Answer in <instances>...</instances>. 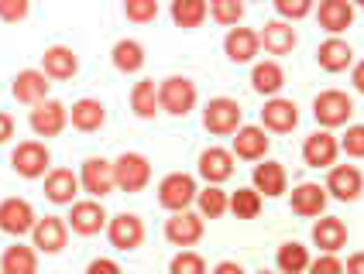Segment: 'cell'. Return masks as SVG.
Returning <instances> with one entry per match:
<instances>
[{
  "label": "cell",
  "mask_w": 364,
  "mask_h": 274,
  "mask_svg": "<svg viewBox=\"0 0 364 274\" xmlns=\"http://www.w3.org/2000/svg\"><path fill=\"white\" fill-rule=\"evenodd\" d=\"M217 271H220V274H241V264H234V261H223V264H217Z\"/></svg>",
  "instance_id": "cell-49"
},
{
  "label": "cell",
  "mask_w": 364,
  "mask_h": 274,
  "mask_svg": "<svg viewBox=\"0 0 364 274\" xmlns=\"http://www.w3.org/2000/svg\"><path fill=\"white\" fill-rule=\"evenodd\" d=\"M326 209V185L303 182L299 189H292V213L296 216H320Z\"/></svg>",
  "instance_id": "cell-23"
},
{
  "label": "cell",
  "mask_w": 364,
  "mask_h": 274,
  "mask_svg": "<svg viewBox=\"0 0 364 274\" xmlns=\"http://www.w3.org/2000/svg\"><path fill=\"white\" fill-rule=\"evenodd\" d=\"M7 137H14V120H11V114H0V144Z\"/></svg>",
  "instance_id": "cell-46"
},
{
  "label": "cell",
  "mask_w": 364,
  "mask_h": 274,
  "mask_svg": "<svg viewBox=\"0 0 364 274\" xmlns=\"http://www.w3.org/2000/svg\"><path fill=\"white\" fill-rule=\"evenodd\" d=\"M31 236H35V247L41 254H59L69 240V223L59 219V216H45V219H35L31 226Z\"/></svg>",
  "instance_id": "cell-12"
},
{
  "label": "cell",
  "mask_w": 364,
  "mask_h": 274,
  "mask_svg": "<svg viewBox=\"0 0 364 274\" xmlns=\"http://www.w3.org/2000/svg\"><path fill=\"white\" fill-rule=\"evenodd\" d=\"M350 59H354V52L341 38H326L320 45V52H316V62H320V69H326V72H344L347 65H350Z\"/></svg>",
  "instance_id": "cell-30"
},
{
  "label": "cell",
  "mask_w": 364,
  "mask_h": 274,
  "mask_svg": "<svg viewBox=\"0 0 364 274\" xmlns=\"http://www.w3.org/2000/svg\"><path fill=\"white\" fill-rule=\"evenodd\" d=\"M210 14V4L206 0H172V21L179 24V28H200L203 21Z\"/></svg>",
  "instance_id": "cell-32"
},
{
  "label": "cell",
  "mask_w": 364,
  "mask_h": 274,
  "mask_svg": "<svg viewBox=\"0 0 364 274\" xmlns=\"http://www.w3.org/2000/svg\"><path fill=\"white\" fill-rule=\"evenodd\" d=\"M80 185L90 192V196H110L114 189H117V182H114V165L110 161H103V158H86L82 161V175H80Z\"/></svg>",
  "instance_id": "cell-10"
},
{
  "label": "cell",
  "mask_w": 364,
  "mask_h": 274,
  "mask_svg": "<svg viewBox=\"0 0 364 274\" xmlns=\"http://www.w3.org/2000/svg\"><path fill=\"white\" fill-rule=\"evenodd\" d=\"M114 65L121 69V72H138L144 65V48L138 45V41H131V38H124V41H117L114 45Z\"/></svg>",
  "instance_id": "cell-35"
},
{
  "label": "cell",
  "mask_w": 364,
  "mask_h": 274,
  "mask_svg": "<svg viewBox=\"0 0 364 274\" xmlns=\"http://www.w3.org/2000/svg\"><path fill=\"white\" fill-rule=\"evenodd\" d=\"M100 271H107V274H117L121 271V264H114V261H90V274H100Z\"/></svg>",
  "instance_id": "cell-45"
},
{
  "label": "cell",
  "mask_w": 364,
  "mask_h": 274,
  "mask_svg": "<svg viewBox=\"0 0 364 274\" xmlns=\"http://www.w3.org/2000/svg\"><path fill=\"white\" fill-rule=\"evenodd\" d=\"M114 182L121 192H141L144 185L151 182V165L144 155H121L114 161Z\"/></svg>",
  "instance_id": "cell-4"
},
{
  "label": "cell",
  "mask_w": 364,
  "mask_h": 274,
  "mask_svg": "<svg viewBox=\"0 0 364 274\" xmlns=\"http://www.w3.org/2000/svg\"><path fill=\"white\" fill-rule=\"evenodd\" d=\"M103 223H107V213H103L100 202H73V213H69L73 234L93 236L103 230Z\"/></svg>",
  "instance_id": "cell-19"
},
{
  "label": "cell",
  "mask_w": 364,
  "mask_h": 274,
  "mask_svg": "<svg viewBox=\"0 0 364 274\" xmlns=\"http://www.w3.org/2000/svg\"><path fill=\"white\" fill-rule=\"evenodd\" d=\"M196 182L193 175H186V172H172V175L162 178V185H159V202H162L165 209H189V202H196Z\"/></svg>",
  "instance_id": "cell-5"
},
{
  "label": "cell",
  "mask_w": 364,
  "mask_h": 274,
  "mask_svg": "<svg viewBox=\"0 0 364 274\" xmlns=\"http://www.w3.org/2000/svg\"><path fill=\"white\" fill-rule=\"evenodd\" d=\"M255 189L262 192V196H268V199H279L285 192V168L279 165V161H264V165H258L255 168Z\"/></svg>",
  "instance_id": "cell-28"
},
{
  "label": "cell",
  "mask_w": 364,
  "mask_h": 274,
  "mask_svg": "<svg viewBox=\"0 0 364 274\" xmlns=\"http://www.w3.org/2000/svg\"><path fill=\"white\" fill-rule=\"evenodd\" d=\"M258 48H262V38H258V31H251V28H230L227 31V38H223V52H227V59L230 62H251L258 55Z\"/></svg>",
  "instance_id": "cell-16"
},
{
  "label": "cell",
  "mask_w": 364,
  "mask_h": 274,
  "mask_svg": "<svg viewBox=\"0 0 364 274\" xmlns=\"http://www.w3.org/2000/svg\"><path fill=\"white\" fill-rule=\"evenodd\" d=\"M354 4H358V7H364V0H354Z\"/></svg>",
  "instance_id": "cell-50"
},
{
  "label": "cell",
  "mask_w": 364,
  "mask_h": 274,
  "mask_svg": "<svg viewBox=\"0 0 364 274\" xmlns=\"http://www.w3.org/2000/svg\"><path fill=\"white\" fill-rule=\"evenodd\" d=\"M350 114H354V103L341 89H326V93L313 99V117H316L320 127H344Z\"/></svg>",
  "instance_id": "cell-3"
},
{
  "label": "cell",
  "mask_w": 364,
  "mask_h": 274,
  "mask_svg": "<svg viewBox=\"0 0 364 274\" xmlns=\"http://www.w3.org/2000/svg\"><path fill=\"white\" fill-rule=\"evenodd\" d=\"M268 151V137H264V127H237V137H234V155L244 158V161H258Z\"/></svg>",
  "instance_id": "cell-27"
},
{
  "label": "cell",
  "mask_w": 364,
  "mask_h": 274,
  "mask_svg": "<svg viewBox=\"0 0 364 274\" xmlns=\"http://www.w3.org/2000/svg\"><path fill=\"white\" fill-rule=\"evenodd\" d=\"M196 202H200V213L210 216V219H217V216L227 213V206H230V199H227V192H223L220 185H206L203 192H196Z\"/></svg>",
  "instance_id": "cell-37"
},
{
  "label": "cell",
  "mask_w": 364,
  "mask_h": 274,
  "mask_svg": "<svg viewBox=\"0 0 364 274\" xmlns=\"http://www.w3.org/2000/svg\"><path fill=\"white\" fill-rule=\"evenodd\" d=\"M262 124H264V131L289 134V131L299 124V110H296V103H292V99L272 97L268 103H264V110H262Z\"/></svg>",
  "instance_id": "cell-15"
},
{
  "label": "cell",
  "mask_w": 364,
  "mask_h": 274,
  "mask_svg": "<svg viewBox=\"0 0 364 274\" xmlns=\"http://www.w3.org/2000/svg\"><path fill=\"white\" fill-rule=\"evenodd\" d=\"M350 82H354V89H358V93H364V62H358V65H354V76H350Z\"/></svg>",
  "instance_id": "cell-48"
},
{
  "label": "cell",
  "mask_w": 364,
  "mask_h": 274,
  "mask_svg": "<svg viewBox=\"0 0 364 274\" xmlns=\"http://www.w3.org/2000/svg\"><path fill=\"white\" fill-rule=\"evenodd\" d=\"M364 189V178L361 172L354 168V165H333L330 168V178H326V192L333 199H341V202H354V199L361 196Z\"/></svg>",
  "instance_id": "cell-13"
},
{
  "label": "cell",
  "mask_w": 364,
  "mask_h": 274,
  "mask_svg": "<svg viewBox=\"0 0 364 274\" xmlns=\"http://www.w3.org/2000/svg\"><path fill=\"white\" fill-rule=\"evenodd\" d=\"M244 120V110L237 99L230 97H217L206 103V110H203V127L210 131V134H237V127H241Z\"/></svg>",
  "instance_id": "cell-1"
},
{
  "label": "cell",
  "mask_w": 364,
  "mask_h": 274,
  "mask_svg": "<svg viewBox=\"0 0 364 274\" xmlns=\"http://www.w3.org/2000/svg\"><path fill=\"white\" fill-rule=\"evenodd\" d=\"M45 196L52 199L55 206H73V199L80 196V178L73 175L69 168H55L45 178Z\"/></svg>",
  "instance_id": "cell-20"
},
{
  "label": "cell",
  "mask_w": 364,
  "mask_h": 274,
  "mask_svg": "<svg viewBox=\"0 0 364 274\" xmlns=\"http://www.w3.org/2000/svg\"><path fill=\"white\" fill-rule=\"evenodd\" d=\"M159 86H155V79H141L138 86H134V93H131V110L138 114L141 120H155L159 114Z\"/></svg>",
  "instance_id": "cell-31"
},
{
  "label": "cell",
  "mask_w": 364,
  "mask_h": 274,
  "mask_svg": "<svg viewBox=\"0 0 364 274\" xmlns=\"http://www.w3.org/2000/svg\"><path fill=\"white\" fill-rule=\"evenodd\" d=\"M200 175L213 185H220L227 178L234 175V155L223 151V148H206L200 155Z\"/></svg>",
  "instance_id": "cell-21"
},
{
  "label": "cell",
  "mask_w": 364,
  "mask_h": 274,
  "mask_svg": "<svg viewBox=\"0 0 364 274\" xmlns=\"http://www.w3.org/2000/svg\"><path fill=\"white\" fill-rule=\"evenodd\" d=\"M275 11H279L285 21H299L313 11V0H275Z\"/></svg>",
  "instance_id": "cell-41"
},
{
  "label": "cell",
  "mask_w": 364,
  "mask_h": 274,
  "mask_svg": "<svg viewBox=\"0 0 364 274\" xmlns=\"http://www.w3.org/2000/svg\"><path fill=\"white\" fill-rule=\"evenodd\" d=\"M341 148H344L350 158H364V124L347 127V134H344V141H341Z\"/></svg>",
  "instance_id": "cell-43"
},
{
  "label": "cell",
  "mask_w": 364,
  "mask_h": 274,
  "mask_svg": "<svg viewBox=\"0 0 364 274\" xmlns=\"http://www.w3.org/2000/svg\"><path fill=\"white\" fill-rule=\"evenodd\" d=\"M48 76H45V69H24V72H18V79H14V86H11V93H14V99L18 103H41V99L48 97Z\"/></svg>",
  "instance_id": "cell-17"
},
{
  "label": "cell",
  "mask_w": 364,
  "mask_h": 274,
  "mask_svg": "<svg viewBox=\"0 0 364 274\" xmlns=\"http://www.w3.org/2000/svg\"><path fill=\"white\" fill-rule=\"evenodd\" d=\"M309 271H313V274H341V271H344V261H337L333 254H326V251H323V257L309 261Z\"/></svg>",
  "instance_id": "cell-44"
},
{
  "label": "cell",
  "mask_w": 364,
  "mask_h": 274,
  "mask_svg": "<svg viewBox=\"0 0 364 274\" xmlns=\"http://www.w3.org/2000/svg\"><path fill=\"white\" fill-rule=\"evenodd\" d=\"M73 127L76 131H86V134H93V131H100L103 124H107V106H103L100 99H80V103H73Z\"/></svg>",
  "instance_id": "cell-26"
},
{
  "label": "cell",
  "mask_w": 364,
  "mask_h": 274,
  "mask_svg": "<svg viewBox=\"0 0 364 274\" xmlns=\"http://www.w3.org/2000/svg\"><path fill=\"white\" fill-rule=\"evenodd\" d=\"M316 18H320V28H323V31L341 35V31H347V28L354 24V4H350V0H320Z\"/></svg>",
  "instance_id": "cell-18"
},
{
  "label": "cell",
  "mask_w": 364,
  "mask_h": 274,
  "mask_svg": "<svg viewBox=\"0 0 364 274\" xmlns=\"http://www.w3.org/2000/svg\"><path fill=\"white\" fill-rule=\"evenodd\" d=\"M313 243H316L320 251H326V254H337V251L347 243L344 219H337V216H323V219L313 226Z\"/></svg>",
  "instance_id": "cell-24"
},
{
  "label": "cell",
  "mask_w": 364,
  "mask_h": 274,
  "mask_svg": "<svg viewBox=\"0 0 364 274\" xmlns=\"http://www.w3.org/2000/svg\"><path fill=\"white\" fill-rule=\"evenodd\" d=\"M210 14L217 24H241L244 0H210Z\"/></svg>",
  "instance_id": "cell-38"
},
{
  "label": "cell",
  "mask_w": 364,
  "mask_h": 274,
  "mask_svg": "<svg viewBox=\"0 0 364 274\" xmlns=\"http://www.w3.org/2000/svg\"><path fill=\"white\" fill-rule=\"evenodd\" d=\"M172 274H203L206 271V261L200 254H189V251H182L179 257H172Z\"/></svg>",
  "instance_id": "cell-40"
},
{
  "label": "cell",
  "mask_w": 364,
  "mask_h": 274,
  "mask_svg": "<svg viewBox=\"0 0 364 274\" xmlns=\"http://www.w3.org/2000/svg\"><path fill=\"white\" fill-rule=\"evenodd\" d=\"M275 264H279V271L285 274H299V271H309V254H306L303 243H282L279 247V254H275Z\"/></svg>",
  "instance_id": "cell-34"
},
{
  "label": "cell",
  "mask_w": 364,
  "mask_h": 274,
  "mask_svg": "<svg viewBox=\"0 0 364 274\" xmlns=\"http://www.w3.org/2000/svg\"><path fill=\"white\" fill-rule=\"evenodd\" d=\"M65 124H69V110L62 106L59 99H41V103H35V110H31V131L38 137L62 134Z\"/></svg>",
  "instance_id": "cell-8"
},
{
  "label": "cell",
  "mask_w": 364,
  "mask_h": 274,
  "mask_svg": "<svg viewBox=\"0 0 364 274\" xmlns=\"http://www.w3.org/2000/svg\"><path fill=\"white\" fill-rule=\"evenodd\" d=\"M28 11H31V4H28V0H0V21H7V24L24 21L28 18Z\"/></svg>",
  "instance_id": "cell-42"
},
{
  "label": "cell",
  "mask_w": 364,
  "mask_h": 274,
  "mask_svg": "<svg viewBox=\"0 0 364 274\" xmlns=\"http://www.w3.org/2000/svg\"><path fill=\"white\" fill-rule=\"evenodd\" d=\"M251 86H255V93H262V97H279V89L285 86L282 65H279V62H258L255 72H251Z\"/></svg>",
  "instance_id": "cell-29"
},
{
  "label": "cell",
  "mask_w": 364,
  "mask_h": 274,
  "mask_svg": "<svg viewBox=\"0 0 364 274\" xmlns=\"http://www.w3.org/2000/svg\"><path fill=\"white\" fill-rule=\"evenodd\" d=\"M41 65H45V76L48 79H73L80 72V59H76L73 48H65V45H52V48L41 55Z\"/></svg>",
  "instance_id": "cell-22"
},
{
  "label": "cell",
  "mask_w": 364,
  "mask_h": 274,
  "mask_svg": "<svg viewBox=\"0 0 364 274\" xmlns=\"http://www.w3.org/2000/svg\"><path fill=\"white\" fill-rule=\"evenodd\" d=\"M35 219H38V216H35L28 199H4V202H0V230H4V234H11V236L31 234Z\"/></svg>",
  "instance_id": "cell-9"
},
{
  "label": "cell",
  "mask_w": 364,
  "mask_h": 274,
  "mask_svg": "<svg viewBox=\"0 0 364 274\" xmlns=\"http://www.w3.org/2000/svg\"><path fill=\"white\" fill-rule=\"evenodd\" d=\"M48 161H52V155H48V148H45L41 141H24V144L14 148V155H11L14 172L24 178L45 175V172H48Z\"/></svg>",
  "instance_id": "cell-6"
},
{
  "label": "cell",
  "mask_w": 364,
  "mask_h": 274,
  "mask_svg": "<svg viewBox=\"0 0 364 274\" xmlns=\"http://www.w3.org/2000/svg\"><path fill=\"white\" fill-rule=\"evenodd\" d=\"M0 268H4V274H31L35 268H38V257H35V251H31V247H21V243H14V247H7V251H4V257H0Z\"/></svg>",
  "instance_id": "cell-33"
},
{
  "label": "cell",
  "mask_w": 364,
  "mask_h": 274,
  "mask_svg": "<svg viewBox=\"0 0 364 274\" xmlns=\"http://www.w3.org/2000/svg\"><path fill=\"white\" fill-rule=\"evenodd\" d=\"M107 236H110V243L117 247V251H138L144 240V223L141 216L134 213H121L110 219V226H107Z\"/></svg>",
  "instance_id": "cell-11"
},
{
  "label": "cell",
  "mask_w": 364,
  "mask_h": 274,
  "mask_svg": "<svg viewBox=\"0 0 364 274\" xmlns=\"http://www.w3.org/2000/svg\"><path fill=\"white\" fill-rule=\"evenodd\" d=\"M337 151H341V144H337V137L326 134V131H316V134L306 137L303 144V158L309 168H330L333 161H337Z\"/></svg>",
  "instance_id": "cell-14"
},
{
  "label": "cell",
  "mask_w": 364,
  "mask_h": 274,
  "mask_svg": "<svg viewBox=\"0 0 364 274\" xmlns=\"http://www.w3.org/2000/svg\"><path fill=\"white\" fill-rule=\"evenodd\" d=\"M124 14L134 24H148L159 18V0H124Z\"/></svg>",
  "instance_id": "cell-39"
},
{
  "label": "cell",
  "mask_w": 364,
  "mask_h": 274,
  "mask_svg": "<svg viewBox=\"0 0 364 274\" xmlns=\"http://www.w3.org/2000/svg\"><path fill=\"white\" fill-rule=\"evenodd\" d=\"M165 240L176 247H193L203 240V213H189V209H176L172 219H165Z\"/></svg>",
  "instance_id": "cell-7"
},
{
  "label": "cell",
  "mask_w": 364,
  "mask_h": 274,
  "mask_svg": "<svg viewBox=\"0 0 364 274\" xmlns=\"http://www.w3.org/2000/svg\"><path fill=\"white\" fill-rule=\"evenodd\" d=\"M159 103H162L165 114L186 117V114L196 106V82L186 76H168L162 86H159Z\"/></svg>",
  "instance_id": "cell-2"
},
{
  "label": "cell",
  "mask_w": 364,
  "mask_h": 274,
  "mask_svg": "<svg viewBox=\"0 0 364 274\" xmlns=\"http://www.w3.org/2000/svg\"><path fill=\"white\" fill-rule=\"evenodd\" d=\"M227 209L237 216V219H255V216L262 213V192H258V189H237V192L230 196V206H227Z\"/></svg>",
  "instance_id": "cell-36"
},
{
  "label": "cell",
  "mask_w": 364,
  "mask_h": 274,
  "mask_svg": "<svg viewBox=\"0 0 364 274\" xmlns=\"http://www.w3.org/2000/svg\"><path fill=\"white\" fill-rule=\"evenodd\" d=\"M344 271L347 274H364V254H354L350 261L344 264Z\"/></svg>",
  "instance_id": "cell-47"
},
{
  "label": "cell",
  "mask_w": 364,
  "mask_h": 274,
  "mask_svg": "<svg viewBox=\"0 0 364 274\" xmlns=\"http://www.w3.org/2000/svg\"><path fill=\"white\" fill-rule=\"evenodd\" d=\"M258 38H262L264 52H272V55H289L296 48V31L289 21H268Z\"/></svg>",
  "instance_id": "cell-25"
}]
</instances>
